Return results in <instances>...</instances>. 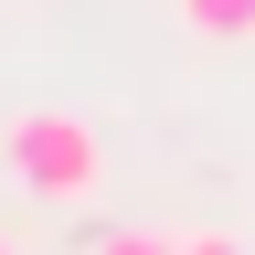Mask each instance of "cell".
Here are the masks:
<instances>
[{"mask_svg": "<svg viewBox=\"0 0 255 255\" xmlns=\"http://www.w3.org/2000/svg\"><path fill=\"white\" fill-rule=\"evenodd\" d=\"M0 170H11L32 202H96L107 191V138L64 107H21L0 128Z\"/></svg>", "mask_w": 255, "mask_h": 255, "instance_id": "cell-1", "label": "cell"}, {"mask_svg": "<svg viewBox=\"0 0 255 255\" xmlns=\"http://www.w3.org/2000/svg\"><path fill=\"white\" fill-rule=\"evenodd\" d=\"M181 21L202 43H255V0H181Z\"/></svg>", "mask_w": 255, "mask_h": 255, "instance_id": "cell-2", "label": "cell"}, {"mask_svg": "<svg viewBox=\"0 0 255 255\" xmlns=\"http://www.w3.org/2000/svg\"><path fill=\"white\" fill-rule=\"evenodd\" d=\"M85 255H181V234H138V223H128V234H96Z\"/></svg>", "mask_w": 255, "mask_h": 255, "instance_id": "cell-3", "label": "cell"}, {"mask_svg": "<svg viewBox=\"0 0 255 255\" xmlns=\"http://www.w3.org/2000/svg\"><path fill=\"white\" fill-rule=\"evenodd\" d=\"M181 255H245V234H181Z\"/></svg>", "mask_w": 255, "mask_h": 255, "instance_id": "cell-4", "label": "cell"}, {"mask_svg": "<svg viewBox=\"0 0 255 255\" xmlns=\"http://www.w3.org/2000/svg\"><path fill=\"white\" fill-rule=\"evenodd\" d=\"M0 255H11V234H0Z\"/></svg>", "mask_w": 255, "mask_h": 255, "instance_id": "cell-5", "label": "cell"}]
</instances>
